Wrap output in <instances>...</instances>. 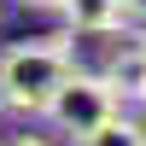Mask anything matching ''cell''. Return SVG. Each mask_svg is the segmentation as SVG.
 I'll list each match as a JSON object with an SVG mask.
<instances>
[{"label":"cell","mask_w":146,"mask_h":146,"mask_svg":"<svg viewBox=\"0 0 146 146\" xmlns=\"http://www.w3.org/2000/svg\"><path fill=\"white\" fill-rule=\"evenodd\" d=\"M76 70V58L58 41H23L12 53H0V105L18 117H41L47 100L58 94V82Z\"/></svg>","instance_id":"1"},{"label":"cell","mask_w":146,"mask_h":146,"mask_svg":"<svg viewBox=\"0 0 146 146\" xmlns=\"http://www.w3.org/2000/svg\"><path fill=\"white\" fill-rule=\"evenodd\" d=\"M123 111V100H117V88L105 82V70H70L64 82H58V94L47 100L41 117H53V129H64V135H88V129H100L105 117Z\"/></svg>","instance_id":"2"},{"label":"cell","mask_w":146,"mask_h":146,"mask_svg":"<svg viewBox=\"0 0 146 146\" xmlns=\"http://www.w3.org/2000/svg\"><path fill=\"white\" fill-rule=\"evenodd\" d=\"M58 12H64V23L82 29V35H117L123 18H129V0H64Z\"/></svg>","instance_id":"3"},{"label":"cell","mask_w":146,"mask_h":146,"mask_svg":"<svg viewBox=\"0 0 146 146\" xmlns=\"http://www.w3.org/2000/svg\"><path fill=\"white\" fill-rule=\"evenodd\" d=\"M105 82L117 88V100H135L140 105V94H146V41H129L123 53H111Z\"/></svg>","instance_id":"4"},{"label":"cell","mask_w":146,"mask_h":146,"mask_svg":"<svg viewBox=\"0 0 146 146\" xmlns=\"http://www.w3.org/2000/svg\"><path fill=\"white\" fill-rule=\"evenodd\" d=\"M76 146H146V123H135V117H105L100 129H88Z\"/></svg>","instance_id":"5"},{"label":"cell","mask_w":146,"mask_h":146,"mask_svg":"<svg viewBox=\"0 0 146 146\" xmlns=\"http://www.w3.org/2000/svg\"><path fill=\"white\" fill-rule=\"evenodd\" d=\"M18 6H23V12H58L64 0H18Z\"/></svg>","instance_id":"6"},{"label":"cell","mask_w":146,"mask_h":146,"mask_svg":"<svg viewBox=\"0 0 146 146\" xmlns=\"http://www.w3.org/2000/svg\"><path fill=\"white\" fill-rule=\"evenodd\" d=\"M6 146H47V140H41V135H12Z\"/></svg>","instance_id":"7"},{"label":"cell","mask_w":146,"mask_h":146,"mask_svg":"<svg viewBox=\"0 0 146 146\" xmlns=\"http://www.w3.org/2000/svg\"><path fill=\"white\" fill-rule=\"evenodd\" d=\"M129 18H146V0H129Z\"/></svg>","instance_id":"8"},{"label":"cell","mask_w":146,"mask_h":146,"mask_svg":"<svg viewBox=\"0 0 146 146\" xmlns=\"http://www.w3.org/2000/svg\"><path fill=\"white\" fill-rule=\"evenodd\" d=\"M140 111H146V94H140Z\"/></svg>","instance_id":"9"}]
</instances>
